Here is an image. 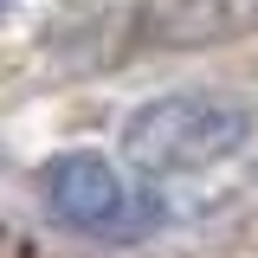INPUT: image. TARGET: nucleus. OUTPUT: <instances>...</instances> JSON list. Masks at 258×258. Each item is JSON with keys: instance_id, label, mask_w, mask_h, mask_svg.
<instances>
[{"instance_id": "obj_1", "label": "nucleus", "mask_w": 258, "mask_h": 258, "mask_svg": "<svg viewBox=\"0 0 258 258\" xmlns=\"http://www.w3.org/2000/svg\"><path fill=\"white\" fill-rule=\"evenodd\" d=\"M252 142V110L239 97L213 91H168L149 97L123 123V155L149 174H187V168H213V161L239 155Z\"/></svg>"}, {"instance_id": "obj_2", "label": "nucleus", "mask_w": 258, "mask_h": 258, "mask_svg": "<svg viewBox=\"0 0 258 258\" xmlns=\"http://www.w3.org/2000/svg\"><path fill=\"white\" fill-rule=\"evenodd\" d=\"M45 207L58 213L71 232H91V239H136L149 213H142V200L129 194V181L110 168L103 155H84V149H71L45 168Z\"/></svg>"}, {"instance_id": "obj_3", "label": "nucleus", "mask_w": 258, "mask_h": 258, "mask_svg": "<svg viewBox=\"0 0 258 258\" xmlns=\"http://www.w3.org/2000/svg\"><path fill=\"white\" fill-rule=\"evenodd\" d=\"M7 7H13V0H0V13H7Z\"/></svg>"}]
</instances>
